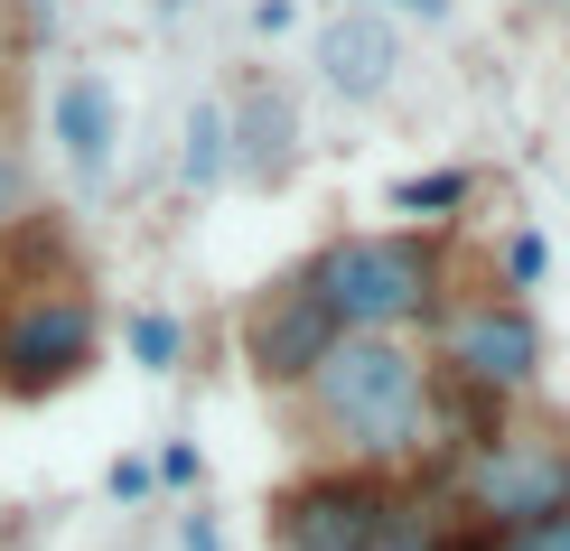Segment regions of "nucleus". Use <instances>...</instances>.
Listing matches in <instances>:
<instances>
[{
	"instance_id": "1",
	"label": "nucleus",
	"mask_w": 570,
	"mask_h": 551,
	"mask_svg": "<svg viewBox=\"0 0 570 551\" xmlns=\"http://www.w3.org/2000/svg\"><path fill=\"white\" fill-rule=\"evenodd\" d=\"M308 402L365 459H402L421 440V421H431V383L393 337H337L318 355V374H308Z\"/></svg>"
},
{
	"instance_id": "2",
	"label": "nucleus",
	"mask_w": 570,
	"mask_h": 551,
	"mask_svg": "<svg viewBox=\"0 0 570 551\" xmlns=\"http://www.w3.org/2000/svg\"><path fill=\"white\" fill-rule=\"evenodd\" d=\"M299 281L318 291L327 318H337V337H393L402 318H421V308L440 299V253L421 244V234H346V244H327Z\"/></svg>"
},
{
	"instance_id": "3",
	"label": "nucleus",
	"mask_w": 570,
	"mask_h": 551,
	"mask_svg": "<svg viewBox=\"0 0 570 551\" xmlns=\"http://www.w3.org/2000/svg\"><path fill=\"white\" fill-rule=\"evenodd\" d=\"M272 551H431V533L374 476H308L272 505Z\"/></svg>"
},
{
	"instance_id": "4",
	"label": "nucleus",
	"mask_w": 570,
	"mask_h": 551,
	"mask_svg": "<svg viewBox=\"0 0 570 551\" xmlns=\"http://www.w3.org/2000/svg\"><path fill=\"white\" fill-rule=\"evenodd\" d=\"M459 495H468V514H478L487 533H514V523H533V514H561L570 505V449L495 430L487 449H468Z\"/></svg>"
},
{
	"instance_id": "5",
	"label": "nucleus",
	"mask_w": 570,
	"mask_h": 551,
	"mask_svg": "<svg viewBox=\"0 0 570 551\" xmlns=\"http://www.w3.org/2000/svg\"><path fill=\"white\" fill-rule=\"evenodd\" d=\"M94 365V308L76 291H38L10 308L0 327V383L10 393H47V383H76Z\"/></svg>"
},
{
	"instance_id": "6",
	"label": "nucleus",
	"mask_w": 570,
	"mask_h": 551,
	"mask_svg": "<svg viewBox=\"0 0 570 551\" xmlns=\"http://www.w3.org/2000/svg\"><path fill=\"white\" fill-rule=\"evenodd\" d=\"M449 374L478 383V393H524L542 374V327L514 299H478L449 318Z\"/></svg>"
},
{
	"instance_id": "7",
	"label": "nucleus",
	"mask_w": 570,
	"mask_h": 551,
	"mask_svg": "<svg viewBox=\"0 0 570 551\" xmlns=\"http://www.w3.org/2000/svg\"><path fill=\"white\" fill-rule=\"evenodd\" d=\"M327 346H337V318L318 308L308 281H281V291L253 299V318H244V365L263 374V383H308Z\"/></svg>"
},
{
	"instance_id": "8",
	"label": "nucleus",
	"mask_w": 570,
	"mask_h": 551,
	"mask_svg": "<svg viewBox=\"0 0 570 551\" xmlns=\"http://www.w3.org/2000/svg\"><path fill=\"white\" fill-rule=\"evenodd\" d=\"M318 66H327V85H337L346 104H374V94L393 85V66H402L393 19H374V10H337V19L318 29Z\"/></svg>"
},
{
	"instance_id": "9",
	"label": "nucleus",
	"mask_w": 570,
	"mask_h": 551,
	"mask_svg": "<svg viewBox=\"0 0 570 551\" xmlns=\"http://www.w3.org/2000/svg\"><path fill=\"white\" fill-rule=\"evenodd\" d=\"M47 131H57V150H66V169H76V178H104L112 169V140H122L112 85L104 76H66L57 104H47Z\"/></svg>"
},
{
	"instance_id": "10",
	"label": "nucleus",
	"mask_w": 570,
	"mask_h": 551,
	"mask_svg": "<svg viewBox=\"0 0 570 551\" xmlns=\"http://www.w3.org/2000/svg\"><path fill=\"white\" fill-rule=\"evenodd\" d=\"M225 131H234V159L244 169H291V104L281 94H253L244 122H225Z\"/></svg>"
},
{
	"instance_id": "11",
	"label": "nucleus",
	"mask_w": 570,
	"mask_h": 551,
	"mask_svg": "<svg viewBox=\"0 0 570 551\" xmlns=\"http://www.w3.org/2000/svg\"><path fill=\"white\" fill-rule=\"evenodd\" d=\"M234 112L225 104H197V112H187V150H178V169H187V187H216L225 169H234Z\"/></svg>"
},
{
	"instance_id": "12",
	"label": "nucleus",
	"mask_w": 570,
	"mask_h": 551,
	"mask_svg": "<svg viewBox=\"0 0 570 551\" xmlns=\"http://www.w3.org/2000/svg\"><path fill=\"white\" fill-rule=\"evenodd\" d=\"M393 206H402V215H449V206H468V178H459V169L402 178V187H393Z\"/></svg>"
},
{
	"instance_id": "13",
	"label": "nucleus",
	"mask_w": 570,
	"mask_h": 551,
	"mask_svg": "<svg viewBox=\"0 0 570 551\" xmlns=\"http://www.w3.org/2000/svg\"><path fill=\"white\" fill-rule=\"evenodd\" d=\"M131 355H140L150 374H169V365H178V318H159V308H140V318H131Z\"/></svg>"
},
{
	"instance_id": "14",
	"label": "nucleus",
	"mask_w": 570,
	"mask_h": 551,
	"mask_svg": "<svg viewBox=\"0 0 570 551\" xmlns=\"http://www.w3.org/2000/svg\"><path fill=\"white\" fill-rule=\"evenodd\" d=\"M487 551H570V505H561V514H533V523H514V533H495Z\"/></svg>"
},
{
	"instance_id": "15",
	"label": "nucleus",
	"mask_w": 570,
	"mask_h": 551,
	"mask_svg": "<svg viewBox=\"0 0 570 551\" xmlns=\"http://www.w3.org/2000/svg\"><path fill=\"white\" fill-rule=\"evenodd\" d=\"M505 281H514V291L542 281V234H514V244H505Z\"/></svg>"
},
{
	"instance_id": "16",
	"label": "nucleus",
	"mask_w": 570,
	"mask_h": 551,
	"mask_svg": "<svg viewBox=\"0 0 570 551\" xmlns=\"http://www.w3.org/2000/svg\"><path fill=\"white\" fill-rule=\"evenodd\" d=\"M159 476H150V459H112V505H140Z\"/></svg>"
},
{
	"instance_id": "17",
	"label": "nucleus",
	"mask_w": 570,
	"mask_h": 551,
	"mask_svg": "<svg viewBox=\"0 0 570 551\" xmlns=\"http://www.w3.org/2000/svg\"><path fill=\"white\" fill-rule=\"evenodd\" d=\"M150 476H159V486H197V476H206V468H197V449H187V440H178V449H159V468H150Z\"/></svg>"
},
{
	"instance_id": "18",
	"label": "nucleus",
	"mask_w": 570,
	"mask_h": 551,
	"mask_svg": "<svg viewBox=\"0 0 570 551\" xmlns=\"http://www.w3.org/2000/svg\"><path fill=\"white\" fill-rule=\"evenodd\" d=\"M337 10H402V19H431V29H440L449 0H337Z\"/></svg>"
},
{
	"instance_id": "19",
	"label": "nucleus",
	"mask_w": 570,
	"mask_h": 551,
	"mask_svg": "<svg viewBox=\"0 0 570 551\" xmlns=\"http://www.w3.org/2000/svg\"><path fill=\"white\" fill-rule=\"evenodd\" d=\"M178 542H187V551H225V533H216V514H187V523H178Z\"/></svg>"
},
{
	"instance_id": "20",
	"label": "nucleus",
	"mask_w": 570,
	"mask_h": 551,
	"mask_svg": "<svg viewBox=\"0 0 570 551\" xmlns=\"http://www.w3.org/2000/svg\"><path fill=\"white\" fill-rule=\"evenodd\" d=\"M10 215H19V159L0 150V225H10Z\"/></svg>"
},
{
	"instance_id": "21",
	"label": "nucleus",
	"mask_w": 570,
	"mask_h": 551,
	"mask_svg": "<svg viewBox=\"0 0 570 551\" xmlns=\"http://www.w3.org/2000/svg\"><path fill=\"white\" fill-rule=\"evenodd\" d=\"M0 19H10V0H0Z\"/></svg>"
}]
</instances>
